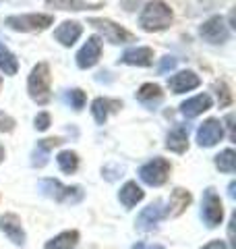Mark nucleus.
<instances>
[{
	"instance_id": "obj_36",
	"label": "nucleus",
	"mask_w": 236,
	"mask_h": 249,
	"mask_svg": "<svg viewBox=\"0 0 236 249\" xmlns=\"http://www.w3.org/2000/svg\"><path fill=\"white\" fill-rule=\"evenodd\" d=\"M228 189H230V191H228V196H230V197H234V196H236V191H234V189H236V183L232 181V183H230V187H228Z\"/></svg>"
},
{
	"instance_id": "obj_18",
	"label": "nucleus",
	"mask_w": 236,
	"mask_h": 249,
	"mask_svg": "<svg viewBox=\"0 0 236 249\" xmlns=\"http://www.w3.org/2000/svg\"><path fill=\"white\" fill-rule=\"evenodd\" d=\"M60 143H62V142H60L58 137H50V139H42V142H37L34 154H31V164L37 166V168L46 166L50 152H52L56 145H60Z\"/></svg>"
},
{
	"instance_id": "obj_8",
	"label": "nucleus",
	"mask_w": 236,
	"mask_h": 249,
	"mask_svg": "<svg viewBox=\"0 0 236 249\" xmlns=\"http://www.w3.org/2000/svg\"><path fill=\"white\" fill-rule=\"evenodd\" d=\"M199 36L209 44H224L230 37V29H228L226 21L222 17H211L201 25Z\"/></svg>"
},
{
	"instance_id": "obj_19",
	"label": "nucleus",
	"mask_w": 236,
	"mask_h": 249,
	"mask_svg": "<svg viewBox=\"0 0 236 249\" xmlns=\"http://www.w3.org/2000/svg\"><path fill=\"white\" fill-rule=\"evenodd\" d=\"M162 98H164V91L157 83H143L137 89V100L141 104H145L147 108H155L162 102Z\"/></svg>"
},
{
	"instance_id": "obj_14",
	"label": "nucleus",
	"mask_w": 236,
	"mask_h": 249,
	"mask_svg": "<svg viewBox=\"0 0 236 249\" xmlns=\"http://www.w3.org/2000/svg\"><path fill=\"white\" fill-rule=\"evenodd\" d=\"M120 62L131 67H149L153 62V50L147 46H137V48H129L124 50L120 56Z\"/></svg>"
},
{
	"instance_id": "obj_10",
	"label": "nucleus",
	"mask_w": 236,
	"mask_h": 249,
	"mask_svg": "<svg viewBox=\"0 0 236 249\" xmlns=\"http://www.w3.org/2000/svg\"><path fill=\"white\" fill-rule=\"evenodd\" d=\"M224 137V127L218 119H207L197 129V143L201 147H214Z\"/></svg>"
},
{
	"instance_id": "obj_37",
	"label": "nucleus",
	"mask_w": 236,
	"mask_h": 249,
	"mask_svg": "<svg viewBox=\"0 0 236 249\" xmlns=\"http://www.w3.org/2000/svg\"><path fill=\"white\" fill-rule=\"evenodd\" d=\"M2 158H4V147L0 145V162H2Z\"/></svg>"
},
{
	"instance_id": "obj_20",
	"label": "nucleus",
	"mask_w": 236,
	"mask_h": 249,
	"mask_svg": "<svg viewBox=\"0 0 236 249\" xmlns=\"http://www.w3.org/2000/svg\"><path fill=\"white\" fill-rule=\"evenodd\" d=\"M46 4L60 11H96L101 9V2H87V0H46Z\"/></svg>"
},
{
	"instance_id": "obj_30",
	"label": "nucleus",
	"mask_w": 236,
	"mask_h": 249,
	"mask_svg": "<svg viewBox=\"0 0 236 249\" xmlns=\"http://www.w3.org/2000/svg\"><path fill=\"white\" fill-rule=\"evenodd\" d=\"M176 62H178V58L176 56H164L162 60H160V67H157V71H160V75H166L168 71H174L176 69Z\"/></svg>"
},
{
	"instance_id": "obj_22",
	"label": "nucleus",
	"mask_w": 236,
	"mask_h": 249,
	"mask_svg": "<svg viewBox=\"0 0 236 249\" xmlns=\"http://www.w3.org/2000/svg\"><path fill=\"white\" fill-rule=\"evenodd\" d=\"M143 189L135 183V181H129V183H124V187L120 189V193H118V199H120V204L124 208H133V206H137L141 199H143Z\"/></svg>"
},
{
	"instance_id": "obj_21",
	"label": "nucleus",
	"mask_w": 236,
	"mask_h": 249,
	"mask_svg": "<svg viewBox=\"0 0 236 249\" xmlns=\"http://www.w3.org/2000/svg\"><path fill=\"white\" fill-rule=\"evenodd\" d=\"M122 104L118 102V100H110V98H96L91 104V114L93 119H96L98 124H104L110 110H116V108H120Z\"/></svg>"
},
{
	"instance_id": "obj_25",
	"label": "nucleus",
	"mask_w": 236,
	"mask_h": 249,
	"mask_svg": "<svg viewBox=\"0 0 236 249\" xmlns=\"http://www.w3.org/2000/svg\"><path fill=\"white\" fill-rule=\"evenodd\" d=\"M0 71L4 75H17L19 71V62L15 58V54L0 42Z\"/></svg>"
},
{
	"instance_id": "obj_3",
	"label": "nucleus",
	"mask_w": 236,
	"mask_h": 249,
	"mask_svg": "<svg viewBox=\"0 0 236 249\" xmlns=\"http://www.w3.org/2000/svg\"><path fill=\"white\" fill-rule=\"evenodd\" d=\"M52 23H54L52 15H44V13L11 15V17L4 19L6 27H11L13 31H23V34H29V31H44V29H48Z\"/></svg>"
},
{
	"instance_id": "obj_38",
	"label": "nucleus",
	"mask_w": 236,
	"mask_h": 249,
	"mask_svg": "<svg viewBox=\"0 0 236 249\" xmlns=\"http://www.w3.org/2000/svg\"><path fill=\"white\" fill-rule=\"evenodd\" d=\"M0 83H2V79H0Z\"/></svg>"
},
{
	"instance_id": "obj_27",
	"label": "nucleus",
	"mask_w": 236,
	"mask_h": 249,
	"mask_svg": "<svg viewBox=\"0 0 236 249\" xmlns=\"http://www.w3.org/2000/svg\"><path fill=\"white\" fill-rule=\"evenodd\" d=\"M56 162H58V166H60L62 173H67V175L75 173L77 166H79V158H77V154H75V152H70V150L60 152V154L56 156Z\"/></svg>"
},
{
	"instance_id": "obj_7",
	"label": "nucleus",
	"mask_w": 236,
	"mask_h": 249,
	"mask_svg": "<svg viewBox=\"0 0 236 249\" xmlns=\"http://www.w3.org/2000/svg\"><path fill=\"white\" fill-rule=\"evenodd\" d=\"M87 23H89L91 27H96L110 44H127V42H133V36L129 34L127 29H122L120 25H116V23L108 21V19H96V17H91Z\"/></svg>"
},
{
	"instance_id": "obj_29",
	"label": "nucleus",
	"mask_w": 236,
	"mask_h": 249,
	"mask_svg": "<svg viewBox=\"0 0 236 249\" xmlns=\"http://www.w3.org/2000/svg\"><path fill=\"white\" fill-rule=\"evenodd\" d=\"M214 89H216V93H218V104H219V108L232 104V93H230V89H228V85H226L224 81H218V83L214 85Z\"/></svg>"
},
{
	"instance_id": "obj_28",
	"label": "nucleus",
	"mask_w": 236,
	"mask_h": 249,
	"mask_svg": "<svg viewBox=\"0 0 236 249\" xmlns=\"http://www.w3.org/2000/svg\"><path fill=\"white\" fill-rule=\"evenodd\" d=\"M85 100H87V96H85V91L83 89H68L67 91V104H70V108L73 110H81V108L85 106Z\"/></svg>"
},
{
	"instance_id": "obj_2",
	"label": "nucleus",
	"mask_w": 236,
	"mask_h": 249,
	"mask_svg": "<svg viewBox=\"0 0 236 249\" xmlns=\"http://www.w3.org/2000/svg\"><path fill=\"white\" fill-rule=\"evenodd\" d=\"M50 67L46 62H37V65L31 69L29 79H27V91L29 98L37 104H48L50 102Z\"/></svg>"
},
{
	"instance_id": "obj_26",
	"label": "nucleus",
	"mask_w": 236,
	"mask_h": 249,
	"mask_svg": "<svg viewBox=\"0 0 236 249\" xmlns=\"http://www.w3.org/2000/svg\"><path fill=\"white\" fill-rule=\"evenodd\" d=\"M216 166L222 170V173L232 175L234 170H236V154H234V150H224V152H219V154L216 156Z\"/></svg>"
},
{
	"instance_id": "obj_24",
	"label": "nucleus",
	"mask_w": 236,
	"mask_h": 249,
	"mask_svg": "<svg viewBox=\"0 0 236 249\" xmlns=\"http://www.w3.org/2000/svg\"><path fill=\"white\" fill-rule=\"evenodd\" d=\"M79 241V232L77 231H67V232H60L52 241L46 243V249H75Z\"/></svg>"
},
{
	"instance_id": "obj_9",
	"label": "nucleus",
	"mask_w": 236,
	"mask_h": 249,
	"mask_svg": "<svg viewBox=\"0 0 236 249\" xmlns=\"http://www.w3.org/2000/svg\"><path fill=\"white\" fill-rule=\"evenodd\" d=\"M101 56V40L98 36L87 37V42L83 44V48L77 52V67L79 69H91L98 65Z\"/></svg>"
},
{
	"instance_id": "obj_4",
	"label": "nucleus",
	"mask_w": 236,
	"mask_h": 249,
	"mask_svg": "<svg viewBox=\"0 0 236 249\" xmlns=\"http://www.w3.org/2000/svg\"><path fill=\"white\" fill-rule=\"evenodd\" d=\"M39 191H42V196L56 199V201H65V204H77V201L83 199V189L79 185L65 187L56 178H44V181H39Z\"/></svg>"
},
{
	"instance_id": "obj_5",
	"label": "nucleus",
	"mask_w": 236,
	"mask_h": 249,
	"mask_svg": "<svg viewBox=\"0 0 236 249\" xmlns=\"http://www.w3.org/2000/svg\"><path fill=\"white\" fill-rule=\"evenodd\" d=\"M168 175H170V162L166 158H153L149 160L147 164H143L139 168V178L149 187H160L168 181Z\"/></svg>"
},
{
	"instance_id": "obj_31",
	"label": "nucleus",
	"mask_w": 236,
	"mask_h": 249,
	"mask_svg": "<svg viewBox=\"0 0 236 249\" xmlns=\"http://www.w3.org/2000/svg\"><path fill=\"white\" fill-rule=\"evenodd\" d=\"M13 129H15V121L9 114L0 112V133H9V131H13Z\"/></svg>"
},
{
	"instance_id": "obj_11",
	"label": "nucleus",
	"mask_w": 236,
	"mask_h": 249,
	"mask_svg": "<svg viewBox=\"0 0 236 249\" xmlns=\"http://www.w3.org/2000/svg\"><path fill=\"white\" fill-rule=\"evenodd\" d=\"M166 216V210H164V204L160 199H155L153 204H149L147 208H143V212L137 218V229L141 231H153L155 224Z\"/></svg>"
},
{
	"instance_id": "obj_23",
	"label": "nucleus",
	"mask_w": 236,
	"mask_h": 249,
	"mask_svg": "<svg viewBox=\"0 0 236 249\" xmlns=\"http://www.w3.org/2000/svg\"><path fill=\"white\" fill-rule=\"evenodd\" d=\"M191 193H188L186 189H174L170 196V201H168V212L170 216H180L186 210V206L191 204Z\"/></svg>"
},
{
	"instance_id": "obj_12",
	"label": "nucleus",
	"mask_w": 236,
	"mask_h": 249,
	"mask_svg": "<svg viewBox=\"0 0 236 249\" xmlns=\"http://www.w3.org/2000/svg\"><path fill=\"white\" fill-rule=\"evenodd\" d=\"M83 34V27H81V23H77V21H65L62 25H58L56 29H54V40L60 42L65 48H70L79 37H81Z\"/></svg>"
},
{
	"instance_id": "obj_16",
	"label": "nucleus",
	"mask_w": 236,
	"mask_h": 249,
	"mask_svg": "<svg viewBox=\"0 0 236 249\" xmlns=\"http://www.w3.org/2000/svg\"><path fill=\"white\" fill-rule=\"evenodd\" d=\"M209 108H211V96H207V93H199V96L188 98L186 102L180 104V112H183L186 119H195V116L203 114L205 110H209Z\"/></svg>"
},
{
	"instance_id": "obj_34",
	"label": "nucleus",
	"mask_w": 236,
	"mask_h": 249,
	"mask_svg": "<svg viewBox=\"0 0 236 249\" xmlns=\"http://www.w3.org/2000/svg\"><path fill=\"white\" fill-rule=\"evenodd\" d=\"M133 249H164L160 245H145V243H137V245H133Z\"/></svg>"
},
{
	"instance_id": "obj_17",
	"label": "nucleus",
	"mask_w": 236,
	"mask_h": 249,
	"mask_svg": "<svg viewBox=\"0 0 236 249\" xmlns=\"http://www.w3.org/2000/svg\"><path fill=\"white\" fill-rule=\"evenodd\" d=\"M166 147L170 152L183 154L188 147V124H176L166 137Z\"/></svg>"
},
{
	"instance_id": "obj_33",
	"label": "nucleus",
	"mask_w": 236,
	"mask_h": 249,
	"mask_svg": "<svg viewBox=\"0 0 236 249\" xmlns=\"http://www.w3.org/2000/svg\"><path fill=\"white\" fill-rule=\"evenodd\" d=\"M203 249H228V247L222 243V241H211V243H207Z\"/></svg>"
},
{
	"instance_id": "obj_6",
	"label": "nucleus",
	"mask_w": 236,
	"mask_h": 249,
	"mask_svg": "<svg viewBox=\"0 0 236 249\" xmlns=\"http://www.w3.org/2000/svg\"><path fill=\"white\" fill-rule=\"evenodd\" d=\"M201 216L203 220H205V224L209 229L218 227L219 222H222L224 218V208H222V199H219L218 193L211 189H205V193H203V210H201Z\"/></svg>"
},
{
	"instance_id": "obj_35",
	"label": "nucleus",
	"mask_w": 236,
	"mask_h": 249,
	"mask_svg": "<svg viewBox=\"0 0 236 249\" xmlns=\"http://www.w3.org/2000/svg\"><path fill=\"white\" fill-rule=\"evenodd\" d=\"M232 121H234V114H228L226 123H228V129H230V137H234V124H232Z\"/></svg>"
},
{
	"instance_id": "obj_13",
	"label": "nucleus",
	"mask_w": 236,
	"mask_h": 249,
	"mask_svg": "<svg viewBox=\"0 0 236 249\" xmlns=\"http://www.w3.org/2000/svg\"><path fill=\"white\" fill-rule=\"evenodd\" d=\"M0 231H2L15 245H23V243H25V232H23L19 216H15V214H4L2 218H0Z\"/></svg>"
},
{
	"instance_id": "obj_32",
	"label": "nucleus",
	"mask_w": 236,
	"mask_h": 249,
	"mask_svg": "<svg viewBox=\"0 0 236 249\" xmlns=\"http://www.w3.org/2000/svg\"><path fill=\"white\" fill-rule=\"evenodd\" d=\"M35 129L37 131H46V129H48L50 127V114L48 112H39L37 116H35Z\"/></svg>"
},
{
	"instance_id": "obj_15",
	"label": "nucleus",
	"mask_w": 236,
	"mask_h": 249,
	"mask_svg": "<svg viewBox=\"0 0 236 249\" xmlns=\"http://www.w3.org/2000/svg\"><path fill=\"white\" fill-rule=\"evenodd\" d=\"M199 75L193 73V71H180L174 77L168 79V88L174 91V93H185V91H191L195 88H199Z\"/></svg>"
},
{
	"instance_id": "obj_1",
	"label": "nucleus",
	"mask_w": 236,
	"mask_h": 249,
	"mask_svg": "<svg viewBox=\"0 0 236 249\" xmlns=\"http://www.w3.org/2000/svg\"><path fill=\"white\" fill-rule=\"evenodd\" d=\"M172 9L164 2V0H152V2H147L143 6V11L139 15V25L143 31H149V34H153V31H162L170 27L172 23Z\"/></svg>"
}]
</instances>
